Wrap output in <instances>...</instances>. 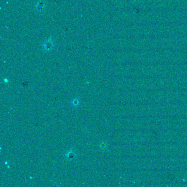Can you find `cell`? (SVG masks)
Returning a JSON list of instances; mask_svg holds the SVG:
<instances>
[{"label":"cell","instance_id":"cell-2","mask_svg":"<svg viewBox=\"0 0 187 187\" xmlns=\"http://www.w3.org/2000/svg\"><path fill=\"white\" fill-rule=\"evenodd\" d=\"M43 5H44L43 2L42 1H40L38 6H37V8H38V10L41 11L42 10V8H43Z\"/></svg>","mask_w":187,"mask_h":187},{"label":"cell","instance_id":"cell-1","mask_svg":"<svg viewBox=\"0 0 187 187\" xmlns=\"http://www.w3.org/2000/svg\"><path fill=\"white\" fill-rule=\"evenodd\" d=\"M53 46V41L51 40H48L47 41L45 42L44 44H43V48H44V50L49 51V50L52 49Z\"/></svg>","mask_w":187,"mask_h":187}]
</instances>
